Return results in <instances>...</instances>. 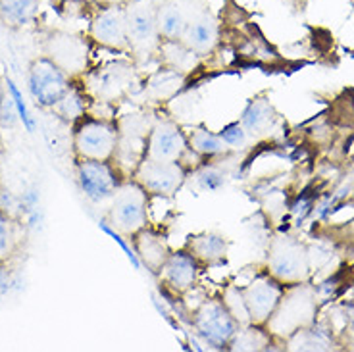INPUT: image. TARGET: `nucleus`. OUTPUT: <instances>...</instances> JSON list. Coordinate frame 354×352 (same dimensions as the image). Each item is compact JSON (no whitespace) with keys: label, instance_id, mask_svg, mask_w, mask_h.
<instances>
[{"label":"nucleus","instance_id":"nucleus-9","mask_svg":"<svg viewBox=\"0 0 354 352\" xmlns=\"http://www.w3.org/2000/svg\"><path fill=\"white\" fill-rule=\"evenodd\" d=\"M127 10V39L129 48L137 54H151L160 46L156 12L149 2H135Z\"/></svg>","mask_w":354,"mask_h":352},{"label":"nucleus","instance_id":"nucleus-25","mask_svg":"<svg viewBox=\"0 0 354 352\" xmlns=\"http://www.w3.org/2000/svg\"><path fill=\"white\" fill-rule=\"evenodd\" d=\"M268 122V108L262 102H252L243 115V127L250 133H258Z\"/></svg>","mask_w":354,"mask_h":352},{"label":"nucleus","instance_id":"nucleus-28","mask_svg":"<svg viewBox=\"0 0 354 352\" xmlns=\"http://www.w3.org/2000/svg\"><path fill=\"white\" fill-rule=\"evenodd\" d=\"M4 100H6V87H4V81L0 77V108L4 104Z\"/></svg>","mask_w":354,"mask_h":352},{"label":"nucleus","instance_id":"nucleus-1","mask_svg":"<svg viewBox=\"0 0 354 352\" xmlns=\"http://www.w3.org/2000/svg\"><path fill=\"white\" fill-rule=\"evenodd\" d=\"M118 145V125L97 115H81L73 124L75 158L112 160Z\"/></svg>","mask_w":354,"mask_h":352},{"label":"nucleus","instance_id":"nucleus-7","mask_svg":"<svg viewBox=\"0 0 354 352\" xmlns=\"http://www.w3.org/2000/svg\"><path fill=\"white\" fill-rule=\"evenodd\" d=\"M133 177L147 193L171 196L185 181V167L181 166V162H166L145 156Z\"/></svg>","mask_w":354,"mask_h":352},{"label":"nucleus","instance_id":"nucleus-18","mask_svg":"<svg viewBox=\"0 0 354 352\" xmlns=\"http://www.w3.org/2000/svg\"><path fill=\"white\" fill-rule=\"evenodd\" d=\"M156 21H158L160 39L164 37V39L179 41V39H183L189 18H187L185 10L181 8V4L174 0V2L160 6V10L156 12Z\"/></svg>","mask_w":354,"mask_h":352},{"label":"nucleus","instance_id":"nucleus-22","mask_svg":"<svg viewBox=\"0 0 354 352\" xmlns=\"http://www.w3.org/2000/svg\"><path fill=\"white\" fill-rule=\"evenodd\" d=\"M160 50L164 53V58L168 60L169 68L181 71V73L191 70L195 66L196 56H198L185 43H177L171 39H164V43H160Z\"/></svg>","mask_w":354,"mask_h":352},{"label":"nucleus","instance_id":"nucleus-6","mask_svg":"<svg viewBox=\"0 0 354 352\" xmlns=\"http://www.w3.org/2000/svg\"><path fill=\"white\" fill-rule=\"evenodd\" d=\"M152 125H149L145 115H129L118 124V145H115L114 160L122 167H131V174L139 167L149 149V135Z\"/></svg>","mask_w":354,"mask_h":352},{"label":"nucleus","instance_id":"nucleus-21","mask_svg":"<svg viewBox=\"0 0 354 352\" xmlns=\"http://www.w3.org/2000/svg\"><path fill=\"white\" fill-rule=\"evenodd\" d=\"M50 110H53L54 114L58 115L60 120H64L66 124L71 125L75 124L81 115L87 114V100H85L83 91L77 87L75 80L71 81V87L66 91V95H64Z\"/></svg>","mask_w":354,"mask_h":352},{"label":"nucleus","instance_id":"nucleus-26","mask_svg":"<svg viewBox=\"0 0 354 352\" xmlns=\"http://www.w3.org/2000/svg\"><path fill=\"white\" fill-rule=\"evenodd\" d=\"M220 137L223 139L225 145H230V147H239V145L245 142V127L239 124H231L221 129Z\"/></svg>","mask_w":354,"mask_h":352},{"label":"nucleus","instance_id":"nucleus-12","mask_svg":"<svg viewBox=\"0 0 354 352\" xmlns=\"http://www.w3.org/2000/svg\"><path fill=\"white\" fill-rule=\"evenodd\" d=\"M187 139L183 131L171 122H158L152 125L149 135L147 156L166 162H179L187 152Z\"/></svg>","mask_w":354,"mask_h":352},{"label":"nucleus","instance_id":"nucleus-4","mask_svg":"<svg viewBox=\"0 0 354 352\" xmlns=\"http://www.w3.org/2000/svg\"><path fill=\"white\" fill-rule=\"evenodd\" d=\"M71 81L73 77L44 56L29 64V91L39 108L50 110L71 87Z\"/></svg>","mask_w":354,"mask_h":352},{"label":"nucleus","instance_id":"nucleus-16","mask_svg":"<svg viewBox=\"0 0 354 352\" xmlns=\"http://www.w3.org/2000/svg\"><path fill=\"white\" fill-rule=\"evenodd\" d=\"M183 43L196 54H206L212 50V46L218 41V27L208 18V14H201L196 18H189L185 33H183Z\"/></svg>","mask_w":354,"mask_h":352},{"label":"nucleus","instance_id":"nucleus-27","mask_svg":"<svg viewBox=\"0 0 354 352\" xmlns=\"http://www.w3.org/2000/svg\"><path fill=\"white\" fill-rule=\"evenodd\" d=\"M201 183L206 191H218L221 185H223V174L218 172V169H204L203 174H201Z\"/></svg>","mask_w":354,"mask_h":352},{"label":"nucleus","instance_id":"nucleus-24","mask_svg":"<svg viewBox=\"0 0 354 352\" xmlns=\"http://www.w3.org/2000/svg\"><path fill=\"white\" fill-rule=\"evenodd\" d=\"M223 304L225 308L230 310V314L235 317V322L239 326H248L250 324V317H248L247 304H245V299H243V293H241L237 287H230L223 295Z\"/></svg>","mask_w":354,"mask_h":352},{"label":"nucleus","instance_id":"nucleus-20","mask_svg":"<svg viewBox=\"0 0 354 352\" xmlns=\"http://www.w3.org/2000/svg\"><path fill=\"white\" fill-rule=\"evenodd\" d=\"M24 228L16 218H12L8 212L0 208V264L8 262L12 256L18 252L19 245L24 241Z\"/></svg>","mask_w":354,"mask_h":352},{"label":"nucleus","instance_id":"nucleus-14","mask_svg":"<svg viewBox=\"0 0 354 352\" xmlns=\"http://www.w3.org/2000/svg\"><path fill=\"white\" fill-rule=\"evenodd\" d=\"M160 275L169 289H174L176 293H185L195 285L198 275L196 258L189 250L169 252L168 260L160 270Z\"/></svg>","mask_w":354,"mask_h":352},{"label":"nucleus","instance_id":"nucleus-10","mask_svg":"<svg viewBox=\"0 0 354 352\" xmlns=\"http://www.w3.org/2000/svg\"><path fill=\"white\" fill-rule=\"evenodd\" d=\"M83 85L93 98L100 102H112L122 97L133 85V68L127 64H110L106 68L83 73Z\"/></svg>","mask_w":354,"mask_h":352},{"label":"nucleus","instance_id":"nucleus-8","mask_svg":"<svg viewBox=\"0 0 354 352\" xmlns=\"http://www.w3.org/2000/svg\"><path fill=\"white\" fill-rule=\"evenodd\" d=\"M193 324H195L196 333L201 335L206 343L218 349L230 346L233 337L239 331V324L235 322V317L231 316L225 304L218 300L204 302L203 306L196 310Z\"/></svg>","mask_w":354,"mask_h":352},{"label":"nucleus","instance_id":"nucleus-5","mask_svg":"<svg viewBox=\"0 0 354 352\" xmlns=\"http://www.w3.org/2000/svg\"><path fill=\"white\" fill-rule=\"evenodd\" d=\"M75 176L83 194L95 204L112 201L118 187L122 185L112 160L75 158Z\"/></svg>","mask_w":354,"mask_h":352},{"label":"nucleus","instance_id":"nucleus-13","mask_svg":"<svg viewBox=\"0 0 354 352\" xmlns=\"http://www.w3.org/2000/svg\"><path fill=\"white\" fill-rule=\"evenodd\" d=\"M241 293H243V299L247 304L250 324H257V326L264 324L266 319L272 316V312L277 306V300H279V289L270 279H258V281L250 283L247 289H243Z\"/></svg>","mask_w":354,"mask_h":352},{"label":"nucleus","instance_id":"nucleus-3","mask_svg":"<svg viewBox=\"0 0 354 352\" xmlns=\"http://www.w3.org/2000/svg\"><path fill=\"white\" fill-rule=\"evenodd\" d=\"M147 204L149 193L135 179L122 183L110 206V220L114 228L127 237H133L137 231L147 228Z\"/></svg>","mask_w":354,"mask_h":352},{"label":"nucleus","instance_id":"nucleus-23","mask_svg":"<svg viewBox=\"0 0 354 352\" xmlns=\"http://www.w3.org/2000/svg\"><path fill=\"white\" fill-rule=\"evenodd\" d=\"M191 147L193 150H196L198 154H204V156H216V154H221L225 150V142L221 139L220 135L216 133L206 131V129H196L193 135H191Z\"/></svg>","mask_w":354,"mask_h":352},{"label":"nucleus","instance_id":"nucleus-17","mask_svg":"<svg viewBox=\"0 0 354 352\" xmlns=\"http://www.w3.org/2000/svg\"><path fill=\"white\" fill-rule=\"evenodd\" d=\"M39 0H0V24L18 31L35 21Z\"/></svg>","mask_w":354,"mask_h":352},{"label":"nucleus","instance_id":"nucleus-15","mask_svg":"<svg viewBox=\"0 0 354 352\" xmlns=\"http://www.w3.org/2000/svg\"><path fill=\"white\" fill-rule=\"evenodd\" d=\"M133 243H135V250L141 256L145 266L152 273H158L169 256V248L164 237H160L158 233H154L151 229L142 228L141 231H137L133 235Z\"/></svg>","mask_w":354,"mask_h":352},{"label":"nucleus","instance_id":"nucleus-2","mask_svg":"<svg viewBox=\"0 0 354 352\" xmlns=\"http://www.w3.org/2000/svg\"><path fill=\"white\" fill-rule=\"evenodd\" d=\"M41 56L53 60L70 77L77 80L88 68V43L73 31H43Z\"/></svg>","mask_w":354,"mask_h":352},{"label":"nucleus","instance_id":"nucleus-11","mask_svg":"<svg viewBox=\"0 0 354 352\" xmlns=\"http://www.w3.org/2000/svg\"><path fill=\"white\" fill-rule=\"evenodd\" d=\"M91 39L106 48H127V10L110 4L93 18L88 26Z\"/></svg>","mask_w":354,"mask_h":352},{"label":"nucleus","instance_id":"nucleus-19","mask_svg":"<svg viewBox=\"0 0 354 352\" xmlns=\"http://www.w3.org/2000/svg\"><path fill=\"white\" fill-rule=\"evenodd\" d=\"M189 252L195 256L196 262L218 264L221 260H225L227 243H225V239L220 237V235L204 233V235L191 237V241H189Z\"/></svg>","mask_w":354,"mask_h":352}]
</instances>
